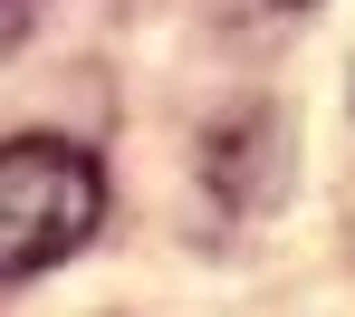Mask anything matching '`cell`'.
<instances>
[{
    "instance_id": "7a4b0ae2",
    "label": "cell",
    "mask_w": 355,
    "mask_h": 317,
    "mask_svg": "<svg viewBox=\"0 0 355 317\" xmlns=\"http://www.w3.org/2000/svg\"><path fill=\"white\" fill-rule=\"evenodd\" d=\"M19 29H29V0H0V49H10Z\"/></svg>"
},
{
    "instance_id": "6da1fadb",
    "label": "cell",
    "mask_w": 355,
    "mask_h": 317,
    "mask_svg": "<svg viewBox=\"0 0 355 317\" xmlns=\"http://www.w3.org/2000/svg\"><path fill=\"white\" fill-rule=\"evenodd\" d=\"M106 173L67 135H10L0 144V279H39L96 241Z\"/></svg>"
}]
</instances>
